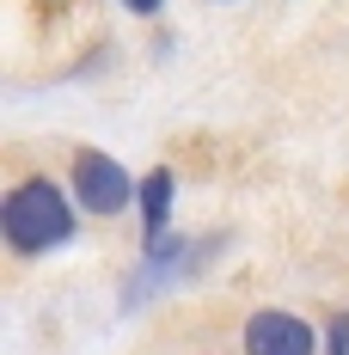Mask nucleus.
I'll use <instances>...</instances> for the list:
<instances>
[{"mask_svg": "<svg viewBox=\"0 0 349 355\" xmlns=\"http://www.w3.org/2000/svg\"><path fill=\"white\" fill-rule=\"evenodd\" d=\"M0 233L19 257H37V251H56L74 239V209L49 178H19L0 202Z\"/></svg>", "mask_w": 349, "mask_h": 355, "instance_id": "1", "label": "nucleus"}, {"mask_svg": "<svg viewBox=\"0 0 349 355\" xmlns=\"http://www.w3.org/2000/svg\"><path fill=\"white\" fill-rule=\"evenodd\" d=\"M74 196H80V209L99 214V220H110V214H123L129 202H141V190L129 184V172L110 153H99V147H86L74 159Z\"/></svg>", "mask_w": 349, "mask_h": 355, "instance_id": "2", "label": "nucleus"}, {"mask_svg": "<svg viewBox=\"0 0 349 355\" xmlns=\"http://www.w3.org/2000/svg\"><path fill=\"white\" fill-rule=\"evenodd\" d=\"M318 337L307 319H294V313H251L245 319V355H313Z\"/></svg>", "mask_w": 349, "mask_h": 355, "instance_id": "3", "label": "nucleus"}, {"mask_svg": "<svg viewBox=\"0 0 349 355\" xmlns=\"http://www.w3.org/2000/svg\"><path fill=\"white\" fill-rule=\"evenodd\" d=\"M172 190L178 178L166 166H153V172L141 178V239H166V220H172Z\"/></svg>", "mask_w": 349, "mask_h": 355, "instance_id": "4", "label": "nucleus"}, {"mask_svg": "<svg viewBox=\"0 0 349 355\" xmlns=\"http://www.w3.org/2000/svg\"><path fill=\"white\" fill-rule=\"evenodd\" d=\"M331 355H349V319H331Z\"/></svg>", "mask_w": 349, "mask_h": 355, "instance_id": "5", "label": "nucleus"}, {"mask_svg": "<svg viewBox=\"0 0 349 355\" xmlns=\"http://www.w3.org/2000/svg\"><path fill=\"white\" fill-rule=\"evenodd\" d=\"M123 6H129V12H141V19H153V12H160V0H123Z\"/></svg>", "mask_w": 349, "mask_h": 355, "instance_id": "6", "label": "nucleus"}]
</instances>
